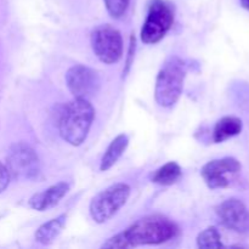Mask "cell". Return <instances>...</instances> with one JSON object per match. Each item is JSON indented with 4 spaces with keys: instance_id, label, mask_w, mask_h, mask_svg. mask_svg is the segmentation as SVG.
I'll list each match as a JSON object with an SVG mask.
<instances>
[{
    "instance_id": "cell-1",
    "label": "cell",
    "mask_w": 249,
    "mask_h": 249,
    "mask_svg": "<svg viewBox=\"0 0 249 249\" xmlns=\"http://www.w3.org/2000/svg\"><path fill=\"white\" fill-rule=\"evenodd\" d=\"M178 228L163 215H148L139 219L122 232L126 248L143 245H160L174 238Z\"/></svg>"
},
{
    "instance_id": "cell-2",
    "label": "cell",
    "mask_w": 249,
    "mask_h": 249,
    "mask_svg": "<svg viewBox=\"0 0 249 249\" xmlns=\"http://www.w3.org/2000/svg\"><path fill=\"white\" fill-rule=\"evenodd\" d=\"M94 117V107L89 100L74 97V100L66 105L61 113L58 123L60 135L70 145H82L89 134Z\"/></svg>"
},
{
    "instance_id": "cell-3",
    "label": "cell",
    "mask_w": 249,
    "mask_h": 249,
    "mask_svg": "<svg viewBox=\"0 0 249 249\" xmlns=\"http://www.w3.org/2000/svg\"><path fill=\"white\" fill-rule=\"evenodd\" d=\"M186 77V63L180 57H170L165 61L156 79L155 97L160 106L172 107L179 100Z\"/></svg>"
},
{
    "instance_id": "cell-4",
    "label": "cell",
    "mask_w": 249,
    "mask_h": 249,
    "mask_svg": "<svg viewBox=\"0 0 249 249\" xmlns=\"http://www.w3.org/2000/svg\"><path fill=\"white\" fill-rule=\"evenodd\" d=\"M130 195L129 185L119 182L100 192L92 198L90 203V215L97 224L109 220L124 204L126 203Z\"/></svg>"
},
{
    "instance_id": "cell-5",
    "label": "cell",
    "mask_w": 249,
    "mask_h": 249,
    "mask_svg": "<svg viewBox=\"0 0 249 249\" xmlns=\"http://www.w3.org/2000/svg\"><path fill=\"white\" fill-rule=\"evenodd\" d=\"M174 22L172 5L164 0H151L147 17L141 29V40L146 44H156L164 38Z\"/></svg>"
},
{
    "instance_id": "cell-6",
    "label": "cell",
    "mask_w": 249,
    "mask_h": 249,
    "mask_svg": "<svg viewBox=\"0 0 249 249\" xmlns=\"http://www.w3.org/2000/svg\"><path fill=\"white\" fill-rule=\"evenodd\" d=\"M91 46L97 58L107 65L118 62L123 55L122 34L109 24H101L92 31Z\"/></svg>"
},
{
    "instance_id": "cell-7",
    "label": "cell",
    "mask_w": 249,
    "mask_h": 249,
    "mask_svg": "<svg viewBox=\"0 0 249 249\" xmlns=\"http://www.w3.org/2000/svg\"><path fill=\"white\" fill-rule=\"evenodd\" d=\"M10 177L18 180L36 179L40 173V163L36 153L26 143L11 146L6 157Z\"/></svg>"
},
{
    "instance_id": "cell-8",
    "label": "cell",
    "mask_w": 249,
    "mask_h": 249,
    "mask_svg": "<svg viewBox=\"0 0 249 249\" xmlns=\"http://www.w3.org/2000/svg\"><path fill=\"white\" fill-rule=\"evenodd\" d=\"M66 84L77 99L90 100L99 91L101 80L96 71L83 65H75L66 73Z\"/></svg>"
},
{
    "instance_id": "cell-9",
    "label": "cell",
    "mask_w": 249,
    "mask_h": 249,
    "mask_svg": "<svg viewBox=\"0 0 249 249\" xmlns=\"http://www.w3.org/2000/svg\"><path fill=\"white\" fill-rule=\"evenodd\" d=\"M241 170V164L236 158L225 157L214 160L202 168V178L209 189H225L230 185V178Z\"/></svg>"
},
{
    "instance_id": "cell-10",
    "label": "cell",
    "mask_w": 249,
    "mask_h": 249,
    "mask_svg": "<svg viewBox=\"0 0 249 249\" xmlns=\"http://www.w3.org/2000/svg\"><path fill=\"white\" fill-rule=\"evenodd\" d=\"M221 224L235 232L249 235V211L240 199L230 198L216 208Z\"/></svg>"
},
{
    "instance_id": "cell-11",
    "label": "cell",
    "mask_w": 249,
    "mask_h": 249,
    "mask_svg": "<svg viewBox=\"0 0 249 249\" xmlns=\"http://www.w3.org/2000/svg\"><path fill=\"white\" fill-rule=\"evenodd\" d=\"M68 191H70V185L67 182H58V184L44 190L43 192L34 195L29 199V207L39 212L50 209L55 207L67 195Z\"/></svg>"
},
{
    "instance_id": "cell-12",
    "label": "cell",
    "mask_w": 249,
    "mask_h": 249,
    "mask_svg": "<svg viewBox=\"0 0 249 249\" xmlns=\"http://www.w3.org/2000/svg\"><path fill=\"white\" fill-rule=\"evenodd\" d=\"M242 131V121L237 117H224L214 126L213 139L216 143L237 136Z\"/></svg>"
},
{
    "instance_id": "cell-13",
    "label": "cell",
    "mask_w": 249,
    "mask_h": 249,
    "mask_svg": "<svg viewBox=\"0 0 249 249\" xmlns=\"http://www.w3.org/2000/svg\"><path fill=\"white\" fill-rule=\"evenodd\" d=\"M129 143L128 136L121 134V135L117 136L113 141L111 142V145L108 146V148L105 152L104 157H102L101 165H100V169L102 172L105 170H108L109 168L113 167L117 163V160L122 157V155L124 153V151L126 150Z\"/></svg>"
},
{
    "instance_id": "cell-14",
    "label": "cell",
    "mask_w": 249,
    "mask_h": 249,
    "mask_svg": "<svg viewBox=\"0 0 249 249\" xmlns=\"http://www.w3.org/2000/svg\"><path fill=\"white\" fill-rule=\"evenodd\" d=\"M66 220H67V215L62 214V215L51 219L48 223L43 224L36 232V242L41 243V245H49V243L53 242L61 233L63 226L66 225Z\"/></svg>"
},
{
    "instance_id": "cell-15",
    "label": "cell",
    "mask_w": 249,
    "mask_h": 249,
    "mask_svg": "<svg viewBox=\"0 0 249 249\" xmlns=\"http://www.w3.org/2000/svg\"><path fill=\"white\" fill-rule=\"evenodd\" d=\"M181 168L178 163L169 162L156 170L152 177V181L158 185L168 186L175 184L181 178Z\"/></svg>"
},
{
    "instance_id": "cell-16",
    "label": "cell",
    "mask_w": 249,
    "mask_h": 249,
    "mask_svg": "<svg viewBox=\"0 0 249 249\" xmlns=\"http://www.w3.org/2000/svg\"><path fill=\"white\" fill-rule=\"evenodd\" d=\"M197 246L199 248L209 249V248H223L224 245L221 242V236L216 228L211 226L202 231L197 237Z\"/></svg>"
},
{
    "instance_id": "cell-17",
    "label": "cell",
    "mask_w": 249,
    "mask_h": 249,
    "mask_svg": "<svg viewBox=\"0 0 249 249\" xmlns=\"http://www.w3.org/2000/svg\"><path fill=\"white\" fill-rule=\"evenodd\" d=\"M104 1L109 16L113 18H121L128 10L130 0H104Z\"/></svg>"
},
{
    "instance_id": "cell-18",
    "label": "cell",
    "mask_w": 249,
    "mask_h": 249,
    "mask_svg": "<svg viewBox=\"0 0 249 249\" xmlns=\"http://www.w3.org/2000/svg\"><path fill=\"white\" fill-rule=\"evenodd\" d=\"M10 179H11V177H10V173L7 170L6 165L0 163V194L9 186Z\"/></svg>"
},
{
    "instance_id": "cell-19",
    "label": "cell",
    "mask_w": 249,
    "mask_h": 249,
    "mask_svg": "<svg viewBox=\"0 0 249 249\" xmlns=\"http://www.w3.org/2000/svg\"><path fill=\"white\" fill-rule=\"evenodd\" d=\"M240 1H241V4H242V6L249 11V0H240Z\"/></svg>"
}]
</instances>
